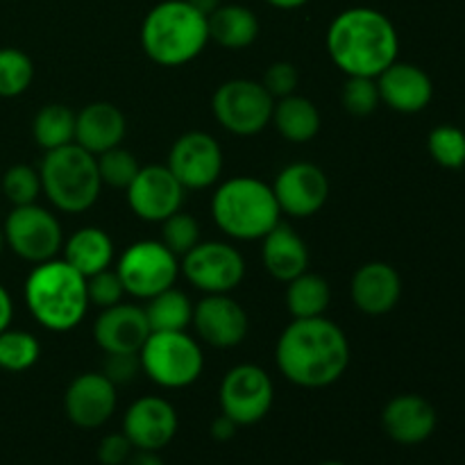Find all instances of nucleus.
<instances>
[{
	"mask_svg": "<svg viewBox=\"0 0 465 465\" xmlns=\"http://www.w3.org/2000/svg\"><path fill=\"white\" fill-rule=\"evenodd\" d=\"M381 425L398 445H420L436 431L439 416L431 402L420 395H398L381 411Z\"/></svg>",
	"mask_w": 465,
	"mask_h": 465,
	"instance_id": "22",
	"label": "nucleus"
},
{
	"mask_svg": "<svg viewBox=\"0 0 465 465\" xmlns=\"http://www.w3.org/2000/svg\"><path fill=\"white\" fill-rule=\"evenodd\" d=\"M14 318V302H12V295L7 293L3 284H0V331H5L9 327Z\"/></svg>",
	"mask_w": 465,
	"mask_h": 465,
	"instance_id": "43",
	"label": "nucleus"
},
{
	"mask_svg": "<svg viewBox=\"0 0 465 465\" xmlns=\"http://www.w3.org/2000/svg\"><path fill=\"white\" fill-rule=\"evenodd\" d=\"M150 331L143 307L118 302L95 318L94 341L104 354H139Z\"/></svg>",
	"mask_w": 465,
	"mask_h": 465,
	"instance_id": "19",
	"label": "nucleus"
},
{
	"mask_svg": "<svg viewBox=\"0 0 465 465\" xmlns=\"http://www.w3.org/2000/svg\"><path fill=\"white\" fill-rule=\"evenodd\" d=\"M95 162H98L100 180H103V184L112 186V189H127L136 177V173L141 171L134 154L123 148V145H116V148L98 154Z\"/></svg>",
	"mask_w": 465,
	"mask_h": 465,
	"instance_id": "35",
	"label": "nucleus"
},
{
	"mask_svg": "<svg viewBox=\"0 0 465 465\" xmlns=\"http://www.w3.org/2000/svg\"><path fill=\"white\" fill-rule=\"evenodd\" d=\"M271 123H275L282 139L291 143H309L321 132V112L304 95H286L275 100Z\"/></svg>",
	"mask_w": 465,
	"mask_h": 465,
	"instance_id": "27",
	"label": "nucleus"
},
{
	"mask_svg": "<svg viewBox=\"0 0 465 465\" xmlns=\"http://www.w3.org/2000/svg\"><path fill=\"white\" fill-rule=\"evenodd\" d=\"M209 44V21L189 0H163L141 23V45L159 66H184Z\"/></svg>",
	"mask_w": 465,
	"mask_h": 465,
	"instance_id": "4",
	"label": "nucleus"
},
{
	"mask_svg": "<svg viewBox=\"0 0 465 465\" xmlns=\"http://www.w3.org/2000/svg\"><path fill=\"white\" fill-rule=\"evenodd\" d=\"M331 302V289L325 277L316 272H302L286 282V309L293 318L325 316Z\"/></svg>",
	"mask_w": 465,
	"mask_h": 465,
	"instance_id": "28",
	"label": "nucleus"
},
{
	"mask_svg": "<svg viewBox=\"0 0 465 465\" xmlns=\"http://www.w3.org/2000/svg\"><path fill=\"white\" fill-rule=\"evenodd\" d=\"M180 272L203 293H232L245 277L243 254L223 241H204L182 257Z\"/></svg>",
	"mask_w": 465,
	"mask_h": 465,
	"instance_id": "12",
	"label": "nucleus"
},
{
	"mask_svg": "<svg viewBox=\"0 0 465 465\" xmlns=\"http://www.w3.org/2000/svg\"><path fill=\"white\" fill-rule=\"evenodd\" d=\"M268 5H272L275 9H300L302 5H307L309 0H266Z\"/></svg>",
	"mask_w": 465,
	"mask_h": 465,
	"instance_id": "46",
	"label": "nucleus"
},
{
	"mask_svg": "<svg viewBox=\"0 0 465 465\" xmlns=\"http://www.w3.org/2000/svg\"><path fill=\"white\" fill-rule=\"evenodd\" d=\"M86 295H89V304H95L100 309L114 307V304L123 302L125 295V286H123L121 277L116 271H100L95 275L86 277Z\"/></svg>",
	"mask_w": 465,
	"mask_h": 465,
	"instance_id": "38",
	"label": "nucleus"
},
{
	"mask_svg": "<svg viewBox=\"0 0 465 465\" xmlns=\"http://www.w3.org/2000/svg\"><path fill=\"white\" fill-rule=\"evenodd\" d=\"M100 372L116 389L121 384H132L141 372V357L139 354H104V363Z\"/></svg>",
	"mask_w": 465,
	"mask_h": 465,
	"instance_id": "40",
	"label": "nucleus"
},
{
	"mask_svg": "<svg viewBox=\"0 0 465 465\" xmlns=\"http://www.w3.org/2000/svg\"><path fill=\"white\" fill-rule=\"evenodd\" d=\"M321 465H345V463H341V461H325V463H321Z\"/></svg>",
	"mask_w": 465,
	"mask_h": 465,
	"instance_id": "48",
	"label": "nucleus"
},
{
	"mask_svg": "<svg viewBox=\"0 0 465 465\" xmlns=\"http://www.w3.org/2000/svg\"><path fill=\"white\" fill-rule=\"evenodd\" d=\"M127 204L145 223H163L184 204L186 189L168 166H143L127 186Z\"/></svg>",
	"mask_w": 465,
	"mask_h": 465,
	"instance_id": "14",
	"label": "nucleus"
},
{
	"mask_svg": "<svg viewBox=\"0 0 465 465\" xmlns=\"http://www.w3.org/2000/svg\"><path fill=\"white\" fill-rule=\"evenodd\" d=\"M27 312L44 330L71 331L84 321L89 309L86 277L64 259L36 263L23 286Z\"/></svg>",
	"mask_w": 465,
	"mask_h": 465,
	"instance_id": "3",
	"label": "nucleus"
},
{
	"mask_svg": "<svg viewBox=\"0 0 465 465\" xmlns=\"http://www.w3.org/2000/svg\"><path fill=\"white\" fill-rule=\"evenodd\" d=\"M177 427L180 420L175 407L157 395H145L132 402L123 418V434L130 439L134 450H148V452H159L171 445Z\"/></svg>",
	"mask_w": 465,
	"mask_h": 465,
	"instance_id": "17",
	"label": "nucleus"
},
{
	"mask_svg": "<svg viewBox=\"0 0 465 465\" xmlns=\"http://www.w3.org/2000/svg\"><path fill=\"white\" fill-rule=\"evenodd\" d=\"M262 84L266 86V91L275 100L286 98V95H293L295 89H298L300 73L293 64L275 62L266 68Z\"/></svg>",
	"mask_w": 465,
	"mask_h": 465,
	"instance_id": "39",
	"label": "nucleus"
},
{
	"mask_svg": "<svg viewBox=\"0 0 465 465\" xmlns=\"http://www.w3.org/2000/svg\"><path fill=\"white\" fill-rule=\"evenodd\" d=\"M125 293L132 298L150 300L162 291L175 286L180 275V257L162 241H136L123 252L116 266Z\"/></svg>",
	"mask_w": 465,
	"mask_h": 465,
	"instance_id": "9",
	"label": "nucleus"
},
{
	"mask_svg": "<svg viewBox=\"0 0 465 465\" xmlns=\"http://www.w3.org/2000/svg\"><path fill=\"white\" fill-rule=\"evenodd\" d=\"M64 262L71 263L84 277L107 271L114 262V241L100 227H82L64 241Z\"/></svg>",
	"mask_w": 465,
	"mask_h": 465,
	"instance_id": "25",
	"label": "nucleus"
},
{
	"mask_svg": "<svg viewBox=\"0 0 465 465\" xmlns=\"http://www.w3.org/2000/svg\"><path fill=\"white\" fill-rule=\"evenodd\" d=\"M41 345L35 334L7 327L0 331V371L25 372L39 361Z\"/></svg>",
	"mask_w": 465,
	"mask_h": 465,
	"instance_id": "31",
	"label": "nucleus"
},
{
	"mask_svg": "<svg viewBox=\"0 0 465 465\" xmlns=\"http://www.w3.org/2000/svg\"><path fill=\"white\" fill-rule=\"evenodd\" d=\"M375 80L381 103L400 114L422 112L434 98L431 77L416 64L393 62Z\"/></svg>",
	"mask_w": 465,
	"mask_h": 465,
	"instance_id": "20",
	"label": "nucleus"
},
{
	"mask_svg": "<svg viewBox=\"0 0 465 465\" xmlns=\"http://www.w3.org/2000/svg\"><path fill=\"white\" fill-rule=\"evenodd\" d=\"M236 430H239V427H236L230 418L223 416V413L212 422V427H209V431H212V439L218 440V443H225V440L234 439Z\"/></svg>",
	"mask_w": 465,
	"mask_h": 465,
	"instance_id": "42",
	"label": "nucleus"
},
{
	"mask_svg": "<svg viewBox=\"0 0 465 465\" xmlns=\"http://www.w3.org/2000/svg\"><path fill=\"white\" fill-rule=\"evenodd\" d=\"M166 166L186 191L209 189L223 173V150L207 132H186L171 145Z\"/></svg>",
	"mask_w": 465,
	"mask_h": 465,
	"instance_id": "13",
	"label": "nucleus"
},
{
	"mask_svg": "<svg viewBox=\"0 0 465 465\" xmlns=\"http://www.w3.org/2000/svg\"><path fill=\"white\" fill-rule=\"evenodd\" d=\"M125 465H166L159 452H148V450H134Z\"/></svg>",
	"mask_w": 465,
	"mask_h": 465,
	"instance_id": "44",
	"label": "nucleus"
},
{
	"mask_svg": "<svg viewBox=\"0 0 465 465\" xmlns=\"http://www.w3.org/2000/svg\"><path fill=\"white\" fill-rule=\"evenodd\" d=\"M341 100H343V107L352 116H371L381 103L377 80L375 77H348V82L343 86V94H341Z\"/></svg>",
	"mask_w": 465,
	"mask_h": 465,
	"instance_id": "37",
	"label": "nucleus"
},
{
	"mask_svg": "<svg viewBox=\"0 0 465 465\" xmlns=\"http://www.w3.org/2000/svg\"><path fill=\"white\" fill-rule=\"evenodd\" d=\"M125 132V114L112 103H91L75 114V143L95 157L121 145Z\"/></svg>",
	"mask_w": 465,
	"mask_h": 465,
	"instance_id": "23",
	"label": "nucleus"
},
{
	"mask_svg": "<svg viewBox=\"0 0 465 465\" xmlns=\"http://www.w3.org/2000/svg\"><path fill=\"white\" fill-rule=\"evenodd\" d=\"M162 243L177 257H184L191 248L200 243V225L191 213H184L180 209L177 213L168 216L162 223Z\"/></svg>",
	"mask_w": 465,
	"mask_h": 465,
	"instance_id": "36",
	"label": "nucleus"
},
{
	"mask_svg": "<svg viewBox=\"0 0 465 465\" xmlns=\"http://www.w3.org/2000/svg\"><path fill=\"white\" fill-rule=\"evenodd\" d=\"M132 452H134V445L130 443V439L123 431H118V434H107L100 440L95 457L103 465H125Z\"/></svg>",
	"mask_w": 465,
	"mask_h": 465,
	"instance_id": "41",
	"label": "nucleus"
},
{
	"mask_svg": "<svg viewBox=\"0 0 465 465\" xmlns=\"http://www.w3.org/2000/svg\"><path fill=\"white\" fill-rule=\"evenodd\" d=\"M275 98L266 91L262 82L236 80L223 82L212 98V112L223 130L236 136H254L272 118Z\"/></svg>",
	"mask_w": 465,
	"mask_h": 465,
	"instance_id": "8",
	"label": "nucleus"
},
{
	"mask_svg": "<svg viewBox=\"0 0 465 465\" xmlns=\"http://www.w3.org/2000/svg\"><path fill=\"white\" fill-rule=\"evenodd\" d=\"M200 339L213 348L230 350L245 341L250 331V318L245 309L230 298V293L204 295L193 307V321Z\"/></svg>",
	"mask_w": 465,
	"mask_h": 465,
	"instance_id": "16",
	"label": "nucleus"
},
{
	"mask_svg": "<svg viewBox=\"0 0 465 465\" xmlns=\"http://www.w3.org/2000/svg\"><path fill=\"white\" fill-rule=\"evenodd\" d=\"M218 400H221L223 416L230 418L236 427H250L262 422L271 413L275 386L263 368L254 363H241L223 377Z\"/></svg>",
	"mask_w": 465,
	"mask_h": 465,
	"instance_id": "11",
	"label": "nucleus"
},
{
	"mask_svg": "<svg viewBox=\"0 0 465 465\" xmlns=\"http://www.w3.org/2000/svg\"><path fill=\"white\" fill-rule=\"evenodd\" d=\"M7 248L30 263H44L57 257L64 248L62 225L57 216L41 204H23L9 212L3 225Z\"/></svg>",
	"mask_w": 465,
	"mask_h": 465,
	"instance_id": "10",
	"label": "nucleus"
},
{
	"mask_svg": "<svg viewBox=\"0 0 465 465\" xmlns=\"http://www.w3.org/2000/svg\"><path fill=\"white\" fill-rule=\"evenodd\" d=\"M35 80V64L30 54L18 48H0V98H16L25 94Z\"/></svg>",
	"mask_w": 465,
	"mask_h": 465,
	"instance_id": "32",
	"label": "nucleus"
},
{
	"mask_svg": "<svg viewBox=\"0 0 465 465\" xmlns=\"http://www.w3.org/2000/svg\"><path fill=\"white\" fill-rule=\"evenodd\" d=\"M272 193L282 213L309 218L325 207L330 198V180L316 163L298 162L286 166L272 182Z\"/></svg>",
	"mask_w": 465,
	"mask_h": 465,
	"instance_id": "15",
	"label": "nucleus"
},
{
	"mask_svg": "<svg viewBox=\"0 0 465 465\" xmlns=\"http://www.w3.org/2000/svg\"><path fill=\"white\" fill-rule=\"evenodd\" d=\"M327 53L348 77H377L398 62L400 36L386 14L352 7L331 21Z\"/></svg>",
	"mask_w": 465,
	"mask_h": 465,
	"instance_id": "2",
	"label": "nucleus"
},
{
	"mask_svg": "<svg viewBox=\"0 0 465 465\" xmlns=\"http://www.w3.org/2000/svg\"><path fill=\"white\" fill-rule=\"evenodd\" d=\"M0 189H3L5 198H7L14 207L36 203V198L44 193L39 171L27 166V163H16V166L7 168V173H5L3 180H0Z\"/></svg>",
	"mask_w": 465,
	"mask_h": 465,
	"instance_id": "34",
	"label": "nucleus"
},
{
	"mask_svg": "<svg viewBox=\"0 0 465 465\" xmlns=\"http://www.w3.org/2000/svg\"><path fill=\"white\" fill-rule=\"evenodd\" d=\"M402 295L400 272L386 262L363 263L350 282L352 304L366 316H384L393 312Z\"/></svg>",
	"mask_w": 465,
	"mask_h": 465,
	"instance_id": "21",
	"label": "nucleus"
},
{
	"mask_svg": "<svg viewBox=\"0 0 465 465\" xmlns=\"http://www.w3.org/2000/svg\"><path fill=\"white\" fill-rule=\"evenodd\" d=\"M262 245V262L268 275L277 282H291L309 268V248L293 227L277 223Z\"/></svg>",
	"mask_w": 465,
	"mask_h": 465,
	"instance_id": "24",
	"label": "nucleus"
},
{
	"mask_svg": "<svg viewBox=\"0 0 465 465\" xmlns=\"http://www.w3.org/2000/svg\"><path fill=\"white\" fill-rule=\"evenodd\" d=\"M141 372L162 389H186L203 375L204 354L186 331H150L141 348Z\"/></svg>",
	"mask_w": 465,
	"mask_h": 465,
	"instance_id": "7",
	"label": "nucleus"
},
{
	"mask_svg": "<svg viewBox=\"0 0 465 465\" xmlns=\"http://www.w3.org/2000/svg\"><path fill=\"white\" fill-rule=\"evenodd\" d=\"M427 148L439 166L457 171L465 166V130L454 125H439L431 130Z\"/></svg>",
	"mask_w": 465,
	"mask_h": 465,
	"instance_id": "33",
	"label": "nucleus"
},
{
	"mask_svg": "<svg viewBox=\"0 0 465 465\" xmlns=\"http://www.w3.org/2000/svg\"><path fill=\"white\" fill-rule=\"evenodd\" d=\"M275 361L291 384L327 389L350 366L348 336L325 316L293 318L277 341Z\"/></svg>",
	"mask_w": 465,
	"mask_h": 465,
	"instance_id": "1",
	"label": "nucleus"
},
{
	"mask_svg": "<svg viewBox=\"0 0 465 465\" xmlns=\"http://www.w3.org/2000/svg\"><path fill=\"white\" fill-rule=\"evenodd\" d=\"M39 175L44 195L64 213L89 212L103 191L95 154L86 153L77 143L48 150L39 166Z\"/></svg>",
	"mask_w": 465,
	"mask_h": 465,
	"instance_id": "6",
	"label": "nucleus"
},
{
	"mask_svg": "<svg viewBox=\"0 0 465 465\" xmlns=\"http://www.w3.org/2000/svg\"><path fill=\"white\" fill-rule=\"evenodd\" d=\"M143 312L153 331H186L193 321V302L175 286L150 298Z\"/></svg>",
	"mask_w": 465,
	"mask_h": 465,
	"instance_id": "29",
	"label": "nucleus"
},
{
	"mask_svg": "<svg viewBox=\"0 0 465 465\" xmlns=\"http://www.w3.org/2000/svg\"><path fill=\"white\" fill-rule=\"evenodd\" d=\"M212 213L218 230L236 241H262L282 216L272 186L248 175L232 177L218 186Z\"/></svg>",
	"mask_w": 465,
	"mask_h": 465,
	"instance_id": "5",
	"label": "nucleus"
},
{
	"mask_svg": "<svg viewBox=\"0 0 465 465\" xmlns=\"http://www.w3.org/2000/svg\"><path fill=\"white\" fill-rule=\"evenodd\" d=\"M209 21V41L227 50H243L259 36V18L243 5H221Z\"/></svg>",
	"mask_w": 465,
	"mask_h": 465,
	"instance_id": "26",
	"label": "nucleus"
},
{
	"mask_svg": "<svg viewBox=\"0 0 465 465\" xmlns=\"http://www.w3.org/2000/svg\"><path fill=\"white\" fill-rule=\"evenodd\" d=\"M32 136L45 153L75 143V112L59 103L45 104L32 121Z\"/></svg>",
	"mask_w": 465,
	"mask_h": 465,
	"instance_id": "30",
	"label": "nucleus"
},
{
	"mask_svg": "<svg viewBox=\"0 0 465 465\" xmlns=\"http://www.w3.org/2000/svg\"><path fill=\"white\" fill-rule=\"evenodd\" d=\"M5 248H7V241H5V232L3 227H0V254H3Z\"/></svg>",
	"mask_w": 465,
	"mask_h": 465,
	"instance_id": "47",
	"label": "nucleus"
},
{
	"mask_svg": "<svg viewBox=\"0 0 465 465\" xmlns=\"http://www.w3.org/2000/svg\"><path fill=\"white\" fill-rule=\"evenodd\" d=\"M189 3L193 5L198 12H203L204 16H209V14H213L218 7H221V0H189Z\"/></svg>",
	"mask_w": 465,
	"mask_h": 465,
	"instance_id": "45",
	"label": "nucleus"
},
{
	"mask_svg": "<svg viewBox=\"0 0 465 465\" xmlns=\"http://www.w3.org/2000/svg\"><path fill=\"white\" fill-rule=\"evenodd\" d=\"M116 386L103 372H82L64 393V413L80 430H98L114 416Z\"/></svg>",
	"mask_w": 465,
	"mask_h": 465,
	"instance_id": "18",
	"label": "nucleus"
}]
</instances>
